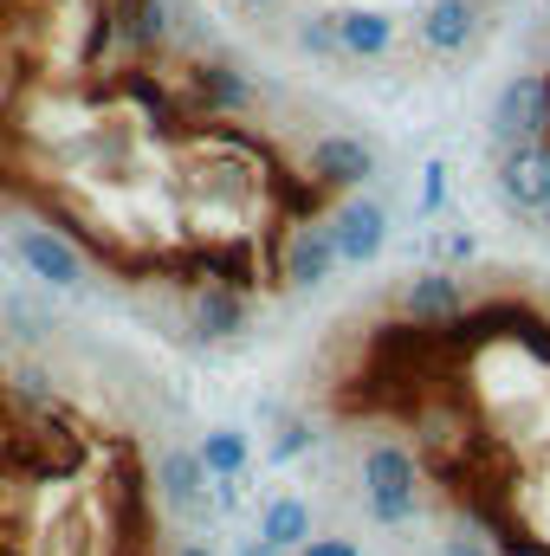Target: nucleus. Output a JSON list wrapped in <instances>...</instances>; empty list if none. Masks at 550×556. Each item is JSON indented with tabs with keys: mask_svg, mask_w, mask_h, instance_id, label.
I'll return each instance as SVG.
<instances>
[{
	"mask_svg": "<svg viewBox=\"0 0 550 556\" xmlns=\"http://www.w3.org/2000/svg\"><path fill=\"white\" fill-rule=\"evenodd\" d=\"M421 459H414L409 446H396V440H376L370 453H363V511H370V525H383V531H402L421 518Z\"/></svg>",
	"mask_w": 550,
	"mask_h": 556,
	"instance_id": "nucleus-1",
	"label": "nucleus"
},
{
	"mask_svg": "<svg viewBox=\"0 0 550 556\" xmlns=\"http://www.w3.org/2000/svg\"><path fill=\"white\" fill-rule=\"evenodd\" d=\"M13 260L39 278L46 291H85V285H91V260H85V247H78L65 227H52V220L13 227Z\"/></svg>",
	"mask_w": 550,
	"mask_h": 556,
	"instance_id": "nucleus-2",
	"label": "nucleus"
},
{
	"mask_svg": "<svg viewBox=\"0 0 550 556\" xmlns=\"http://www.w3.org/2000/svg\"><path fill=\"white\" fill-rule=\"evenodd\" d=\"M149 492H155V505H162L168 518H182V525H214V511H221L214 479H208V466H201L195 446H162Z\"/></svg>",
	"mask_w": 550,
	"mask_h": 556,
	"instance_id": "nucleus-3",
	"label": "nucleus"
},
{
	"mask_svg": "<svg viewBox=\"0 0 550 556\" xmlns=\"http://www.w3.org/2000/svg\"><path fill=\"white\" fill-rule=\"evenodd\" d=\"M337 266H343V253H337V233H330L324 214H317V220H285V233H278V278H285L291 291L330 285Z\"/></svg>",
	"mask_w": 550,
	"mask_h": 556,
	"instance_id": "nucleus-4",
	"label": "nucleus"
},
{
	"mask_svg": "<svg viewBox=\"0 0 550 556\" xmlns=\"http://www.w3.org/2000/svg\"><path fill=\"white\" fill-rule=\"evenodd\" d=\"M182 85H188V111L201 124H234V117L253 111V78L240 65H227V59H195L182 72Z\"/></svg>",
	"mask_w": 550,
	"mask_h": 556,
	"instance_id": "nucleus-5",
	"label": "nucleus"
},
{
	"mask_svg": "<svg viewBox=\"0 0 550 556\" xmlns=\"http://www.w3.org/2000/svg\"><path fill=\"white\" fill-rule=\"evenodd\" d=\"M499 194H505L512 214L550 220V137L505 142V149H499Z\"/></svg>",
	"mask_w": 550,
	"mask_h": 556,
	"instance_id": "nucleus-6",
	"label": "nucleus"
},
{
	"mask_svg": "<svg viewBox=\"0 0 550 556\" xmlns=\"http://www.w3.org/2000/svg\"><path fill=\"white\" fill-rule=\"evenodd\" d=\"M550 137V78L545 72H518L505 78L499 104H492V142H538Z\"/></svg>",
	"mask_w": 550,
	"mask_h": 556,
	"instance_id": "nucleus-7",
	"label": "nucleus"
},
{
	"mask_svg": "<svg viewBox=\"0 0 550 556\" xmlns=\"http://www.w3.org/2000/svg\"><path fill=\"white\" fill-rule=\"evenodd\" d=\"M376 142L370 137H350V130H330V137L311 142V155H304V175L324 188V194H350V188H363L370 175H376Z\"/></svg>",
	"mask_w": 550,
	"mask_h": 556,
	"instance_id": "nucleus-8",
	"label": "nucleus"
},
{
	"mask_svg": "<svg viewBox=\"0 0 550 556\" xmlns=\"http://www.w3.org/2000/svg\"><path fill=\"white\" fill-rule=\"evenodd\" d=\"M253 324V291H234L221 278H195L188 285V330L201 343H234Z\"/></svg>",
	"mask_w": 550,
	"mask_h": 556,
	"instance_id": "nucleus-9",
	"label": "nucleus"
},
{
	"mask_svg": "<svg viewBox=\"0 0 550 556\" xmlns=\"http://www.w3.org/2000/svg\"><path fill=\"white\" fill-rule=\"evenodd\" d=\"M396 317L402 324H421V330H440V324H460L466 317V285L453 273H414L402 291H396Z\"/></svg>",
	"mask_w": 550,
	"mask_h": 556,
	"instance_id": "nucleus-10",
	"label": "nucleus"
},
{
	"mask_svg": "<svg viewBox=\"0 0 550 556\" xmlns=\"http://www.w3.org/2000/svg\"><path fill=\"white\" fill-rule=\"evenodd\" d=\"M330 233H337L343 266H376L383 247H389V207L370 201V194H350V201L330 214Z\"/></svg>",
	"mask_w": 550,
	"mask_h": 556,
	"instance_id": "nucleus-11",
	"label": "nucleus"
},
{
	"mask_svg": "<svg viewBox=\"0 0 550 556\" xmlns=\"http://www.w3.org/2000/svg\"><path fill=\"white\" fill-rule=\"evenodd\" d=\"M473 33H479V7H473V0H427L421 20H414V39H421V52H434V59L466 52Z\"/></svg>",
	"mask_w": 550,
	"mask_h": 556,
	"instance_id": "nucleus-12",
	"label": "nucleus"
},
{
	"mask_svg": "<svg viewBox=\"0 0 550 556\" xmlns=\"http://www.w3.org/2000/svg\"><path fill=\"white\" fill-rule=\"evenodd\" d=\"M111 26H117V52L124 59H155L168 46V13L162 0H104Z\"/></svg>",
	"mask_w": 550,
	"mask_h": 556,
	"instance_id": "nucleus-13",
	"label": "nucleus"
},
{
	"mask_svg": "<svg viewBox=\"0 0 550 556\" xmlns=\"http://www.w3.org/2000/svg\"><path fill=\"white\" fill-rule=\"evenodd\" d=\"M33 556H104V525H98L85 505H59V511L39 525Z\"/></svg>",
	"mask_w": 550,
	"mask_h": 556,
	"instance_id": "nucleus-14",
	"label": "nucleus"
},
{
	"mask_svg": "<svg viewBox=\"0 0 550 556\" xmlns=\"http://www.w3.org/2000/svg\"><path fill=\"white\" fill-rule=\"evenodd\" d=\"M311 538H317V511H311V498L278 492L273 505L260 511V544H266L273 556H298Z\"/></svg>",
	"mask_w": 550,
	"mask_h": 556,
	"instance_id": "nucleus-15",
	"label": "nucleus"
},
{
	"mask_svg": "<svg viewBox=\"0 0 550 556\" xmlns=\"http://www.w3.org/2000/svg\"><path fill=\"white\" fill-rule=\"evenodd\" d=\"M337 46H343L350 59H389V46H396V20H389V13H370V7L337 13Z\"/></svg>",
	"mask_w": 550,
	"mask_h": 556,
	"instance_id": "nucleus-16",
	"label": "nucleus"
},
{
	"mask_svg": "<svg viewBox=\"0 0 550 556\" xmlns=\"http://www.w3.org/2000/svg\"><path fill=\"white\" fill-rule=\"evenodd\" d=\"M195 453H201V466H208V479H214V485H234V479L253 466V440H247L240 427H208Z\"/></svg>",
	"mask_w": 550,
	"mask_h": 556,
	"instance_id": "nucleus-17",
	"label": "nucleus"
},
{
	"mask_svg": "<svg viewBox=\"0 0 550 556\" xmlns=\"http://www.w3.org/2000/svg\"><path fill=\"white\" fill-rule=\"evenodd\" d=\"M291 39H298V52H311V59H343V46H337V20L304 13V20L291 26Z\"/></svg>",
	"mask_w": 550,
	"mask_h": 556,
	"instance_id": "nucleus-18",
	"label": "nucleus"
},
{
	"mask_svg": "<svg viewBox=\"0 0 550 556\" xmlns=\"http://www.w3.org/2000/svg\"><path fill=\"white\" fill-rule=\"evenodd\" d=\"M311 440H317V433H311V420H278V433H273V459H278V466L304 459V453H311Z\"/></svg>",
	"mask_w": 550,
	"mask_h": 556,
	"instance_id": "nucleus-19",
	"label": "nucleus"
},
{
	"mask_svg": "<svg viewBox=\"0 0 550 556\" xmlns=\"http://www.w3.org/2000/svg\"><path fill=\"white\" fill-rule=\"evenodd\" d=\"M440 201H447V168H440V162H427V168H421V220H427V214H440Z\"/></svg>",
	"mask_w": 550,
	"mask_h": 556,
	"instance_id": "nucleus-20",
	"label": "nucleus"
},
{
	"mask_svg": "<svg viewBox=\"0 0 550 556\" xmlns=\"http://www.w3.org/2000/svg\"><path fill=\"white\" fill-rule=\"evenodd\" d=\"M440 556H492V544L466 525V531H447V538H440Z\"/></svg>",
	"mask_w": 550,
	"mask_h": 556,
	"instance_id": "nucleus-21",
	"label": "nucleus"
},
{
	"mask_svg": "<svg viewBox=\"0 0 550 556\" xmlns=\"http://www.w3.org/2000/svg\"><path fill=\"white\" fill-rule=\"evenodd\" d=\"M298 556H363V544H350V538H311Z\"/></svg>",
	"mask_w": 550,
	"mask_h": 556,
	"instance_id": "nucleus-22",
	"label": "nucleus"
},
{
	"mask_svg": "<svg viewBox=\"0 0 550 556\" xmlns=\"http://www.w3.org/2000/svg\"><path fill=\"white\" fill-rule=\"evenodd\" d=\"M175 556H214V544H175Z\"/></svg>",
	"mask_w": 550,
	"mask_h": 556,
	"instance_id": "nucleus-23",
	"label": "nucleus"
},
{
	"mask_svg": "<svg viewBox=\"0 0 550 556\" xmlns=\"http://www.w3.org/2000/svg\"><path fill=\"white\" fill-rule=\"evenodd\" d=\"M240 13H266V7H278V0H234Z\"/></svg>",
	"mask_w": 550,
	"mask_h": 556,
	"instance_id": "nucleus-24",
	"label": "nucleus"
},
{
	"mask_svg": "<svg viewBox=\"0 0 550 556\" xmlns=\"http://www.w3.org/2000/svg\"><path fill=\"white\" fill-rule=\"evenodd\" d=\"M240 556H273V551H266L260 538H247V544H240Z\"/></svg>",
	"mask_w": 550,
	"mask_h": 556,
	"instance_id": "nucleus-25",
	"label": "nucleus"
},
{
	"mask_svg": "<svg viewBox=\"0 0 550 556\" xmlns=\"http://www.w3.org/2000/svg\"><path fill=\"white\" fill-rule=\"evenodd\" d=\"M545 466H550V433H545Z\"/></svg>",
	"mask_w": 550,
	"mask_h": 556,
	"instance_id": "nucleus-26",
	"label": "nucleus"
}]
</instances>
